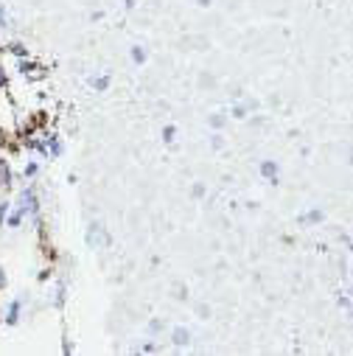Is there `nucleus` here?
Listing matches in <instances>:
<instances>
[{"instance_id":"obj_1","label":"nucleus","mask_w":353,"mask_h":356,"mask_svg":"<svg viewBox=\"0 0 353 356\" xmlns=\"http://www.w3.org/2000/svg\"><path fill=\"white\" fill-rule=\"evenodd\" d=\"M3 183H9V168L0 163V186H3Z\"/></svg>"}]
</instances>
